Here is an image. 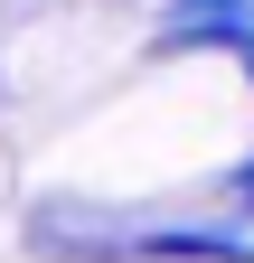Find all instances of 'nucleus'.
<instances>
[{"label":"nucleus","instance_id":"1","mask_svg":"<svg viewBox=\"0 0 254 263\" xmlns=\"http://www.w3.org/2000/svg\"><path fill=\"white\" fill-rule=\"evenodd\" d=\"M245 94H254V66H245Z\"/></svg>","mask_w":254,"mask_h":263}]
</instances>
